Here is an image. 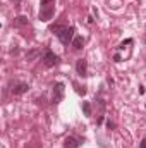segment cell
<instances>
[{
    "instance_id": "obj_1",
    "label": "cell",
    "mask_w": 146,
    "mask_h": 148,
    "mask_svg": "<svg viewBox=\"0 0 146 148\" xmlns=\"http://www.w3.org/2000/svg\"><path fill=\"white\" fill-rule=\"evenodd\" d=\"M52 31L57 35V38L64 45H69V43H72L76 29H74V26H71V28H67V26H52Z\"/></svg>"
},
{
    "instance_id": "obj_2",
    "label": "cell",
    "mask_w": 146,
    "mask_h": 148,
    "mask_svg": "<svg viewBox=\"0 0 146 148\" xmlns=\"http://www.w3.org/2000/svg\"><path fill=\"white\" fill-rule=\"evenodd\" d=\"M55 14V5L53 3H46V5H41V10H40V19L41 21H50Z\"/></svg>"
},
{
    "instance_id": "obj_3",
    "label": "cell",
    "mask_w": 146,
    "mask_h": 148,
    "mask_svg": "<svg viewBox=\"0 0 146 148\" xmlns=\"http://www.w3.org/2000/svg\"><path fill=\"white\" fill-rule=\"evenodd\" d=\"M43 64H45L46 67H53V66L59 64V57H57L50 48H46V50L43 52Z\"/></svg>"
},
{
    "instance_id": "obj_4",
    "label": "cell",
    "mask_w": 146,
    "mask_h": 148,
    "mask_svg": "<svg viewBox=\"0 0 146 148\" xmlns=\"http://www.w3.org/2000/svg\"><path fill=\"white\" fill-rule=\"evenodd\" d=\"M76 71H77V76L86 77L88 76V60L86 59H79L76 62Z\"/></svg>"
},
{
    "instance_id": "obj_5",
    "label": "cell",
    "mask_w": 146,
    "mask_h": 148,
    "mask_svg": "<svg viewBox=\"0 0 146 148\" xmlns=\"http://www.w3.org/2000/svg\"><path fill=\"white\" fill-rule=\"evenodd\" d=\"M64 90H65L64 83H57V84L53 86V102H55V103H59V102L64 98Z\"/></svg>"
},
{
    "instance_id": "obj_6",
    "label": "cell",
    "mask_w": 146,
    "mask_h": 148,
    "mask_svg": "<svg viewBox=\"0 0 146 148\" xmlns=\"http://www.w3.org/2000/svg\"><path fill=\"white\" fill-rule=\"evenodd\" d=\"M29 90V84L28 83H16L14 88H12V95H23Z\"/></svg>"
},
{
    "instance_id": "obj_7",
    "label": "cell",
    "mask_w": 146,
    "mask_h": 148,
    "mask_svg": "<svg viewBox=\"0 0 146 148\" xmlns=\"http://www.w3.org/2000/svg\"><path fill=\"white\" fill-rule=\"evenodd\" d=\"M79 143H81V140H77L74 136H67L64 140V148H79Z\"/></svg>"
},
{
    "instance_id": "obj_8",
    "label": "cell",
    "mask_w": 146,
    "mask_h": 148,
    "mask_svg": "<svg viewBox=\"0 0 146 148\" xmlns=\"http://www.w3.org/2000/svg\"><path fill=\"white\" fill-rule=\"evenodd\" d=\"M83 43H84V41H83V36H74L71 45L74 47V50H81V48H83Z\"/></svg>"
},
{
    "instance_id": "obj_9",
    "label": "cell",
    "mask_w": 146,
    "mask_h": 148,
    "mask_svg": "<svg viewBox=\"0 0 146 148\" xmlns=\"http://www.w3.org/2000/svg\"><path fill=\"white\" fill-rule=\"evenodd\" d=\"M24 24H28V17H24V16H19V17H16V21H14V26H24Z\"/></svg>"
},
{
    "instance_id": "obj_10",
    "label": "cell",
    "mask_w": 146,
    "mask_h": 148,
    "mask_svg": "<svg viewBox=\"0 0 146 148\" xmlns=\"http://www.w3.org/2000/svg\"><path fill=\"white\" fill-rule=\"evenodd\" d=\"M83 112H84V115H91V105H89V102H83Z\"/></svg>"
},
{
    "instance_id": "obj_11",
    "label": "cell",
    "mask_w": 146,
    "mask_h": 148,
    "mask_svg": "<svg viewBox=\"0 0 146 148\" xmlns=\"http://www.w3.org/2000/svg\"><path fill=\"white\" fill-rule=\"evenodd\" d=\"M38 55H40V52H38V50H31V52H28V53H26L28 60H33V59H36Z\"/></svg>"
},
{
    "instance_id": "obj_12",
    "label": "cell",
    "mask_w": 146,
    "mask_h": 148,
    "mask_svg": "<svg viewBox=\"0 0 146 148\" xmlns=\"http://www.w3.org/2000/svg\"><path fill=\"white\" fill-rule=\"evenodd\" d=\"M76 86V91L79 93V95H86V88L84 86H79V84H74Z\"/></svg>"
},
{
    "instance_id": "obj_13",
    "label": "cell",
    "mask_w": 146,
    "mask_h": 148,
    "mask_svg": "<svg viewBox=\"0 0 146 148\" xmlns=\"http://www.w3.org/2000/svg\"><path fill=\"white\" fill-rule=\"evenodd\" d=\"M107 127H108L110 131H112V129H113V127H115V124H113V122H112V121H107Z\"/></svg>"
},
{
    "instance_id": "obj_14",
    "label": "cell",
    "mask_w": 146,
    "mask_h": 148,
    "mask_svg": "<svg viewBox=\"0 0 146 148\" xmlns=\"http://www.w3.org/2000/svg\"><path fill=\"white\" fill-rule=\"evenodd\" d=\"M113 60H115V62H120V60H122V57H120L119 53H115V55H113Z\"/></svg>"
},
{
    "instance_id": "obj_15",
    "label": "cell",
    "mask_w": 146,
    "mask_h": 148,
    "mask_svg": "<svg viewBox=\"0 0 146 148\" xmlns=\"http://www.w3.org/2000/svg\"><path fill=\"white\" fill-rule=\"evenodd\" d=\"M46 3H53V0H41V5H46Z\"/></svg>"
},
{
    "instance_id": "obj_16",
    "label": "cell",
    "mask_w": 146,
    "mask_h": 148,
    "mask_svg": "<svg viewBox=\"0 0 146 148\" xmlns=\"http://www.w3.org/2000/svg\"><path fill=\"white\" fill-rule=\"evenodd\" d=\"M139 148H146V140H141V143H139Z\"/></svg>"
},
{
    "instance_id": "obj_17",
    "label": "cell",
    "mask_w": 146,
    "mask_h": 148,
    "mask_svg": "<svg viewBox=\"0 0 146 148\" xmlns=\"http://www.w3.org/2000/svg\"><path fill=\"white\" fill-rule=\"evenodd\" d=\"M102 122H103V115H100V117L96 119V124H102Z\"/></svg>"
}]
</instances>
